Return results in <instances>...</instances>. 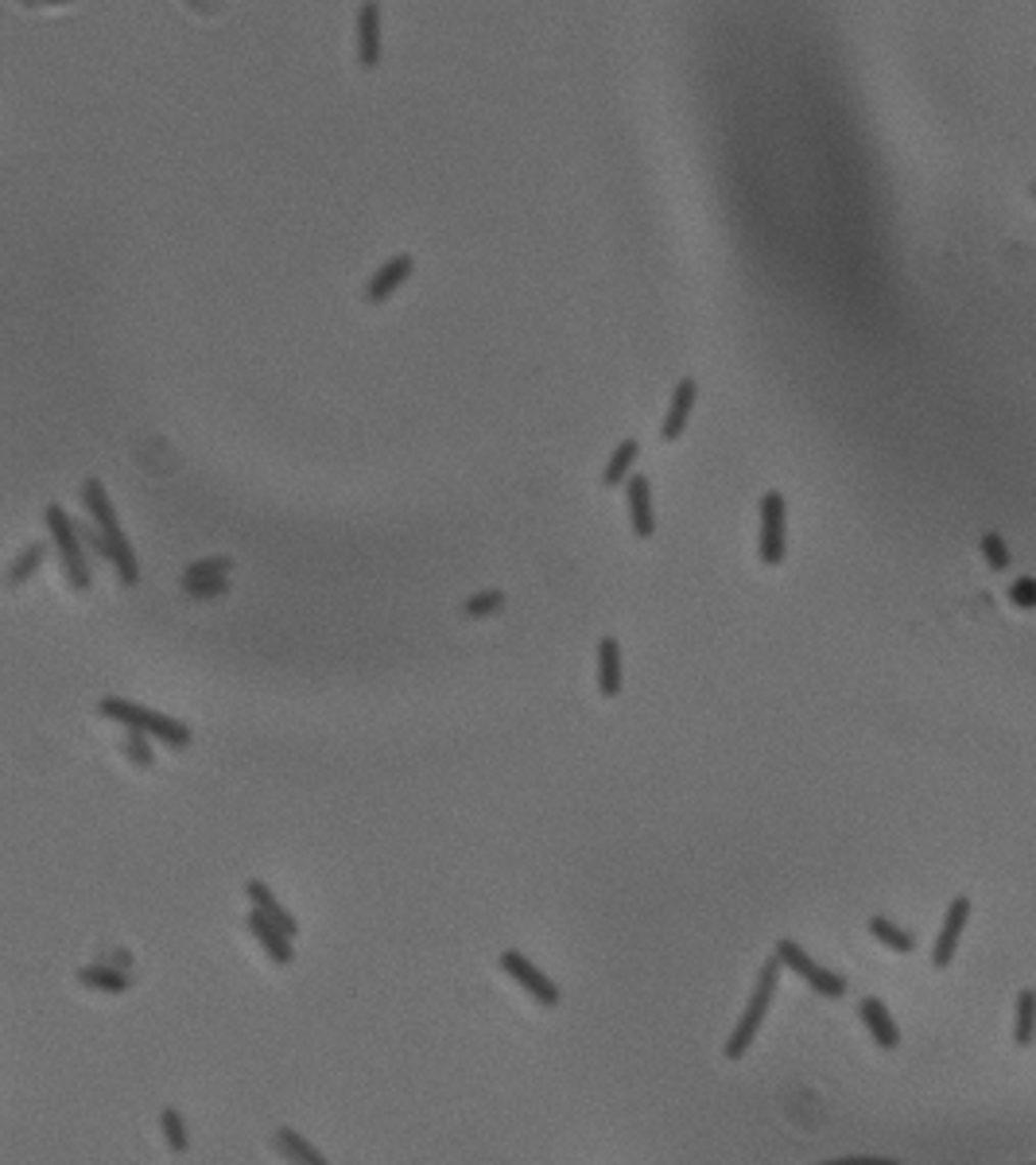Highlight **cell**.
<instances>
[{
	"label": "cell",
	"mask_w": 1036,
	"mask_h": 1165,
	"mask_svg": "<svg viewBox=\"0 0 1036 1165\" xmlns=\"http://www.w3.org/2000/svg\"><path fill=\"white\" fill-rule=\"evenodd\" d=\"M125 757L133 761V765H140V770H148L152 761H156V754H152V746H148V735H137V731H129L125 735Z\"/></svg>",
	"instance_id": "obj_26"
},
{
	"label": "cell",
	"mask_w": 1036,
	"mask_h": 1165,
	"mask_svg": "<svg viewBox=\"0 0 1036 1165\" xmlns=\"http://www.w3.org/2000/svg\"><path fill=\"white\" fill-rule=\"evenodd\" d=\"M230 571H234V556H206V560L191 563L183 579H221Z\"/></svg>",
	"instance_id": "obj_23"
},
{
	"label": "cell",
	"mask_w": 1036,
	"mask_h": 1165,
	"mask_svg": "<svg viewBox=\"0 0 1036 1165\" xmlns=\"http://www.w3.org/2000/svg\"><path fill=\"white\" fill-rule=\"evenodd\" d=\"M870 932L878 936L885 948H893V951H912V948H917V936H912V932H904V929H897V925H893V921H885V917H870Z\"/></svg>",
	"instance_id": "obj_21"
},
{
	"label": "cell",
	"mask_w": 1036,
	"mask_h": 1165,
	"mask_svg": "<svg viewBox=\"0 0 1036 1165\" xmlns=\"http://www.w3.org/2000/svg\"><path fill=\"white\" fill-rule=\"evenodd\" d=\"M598 692L606 699L622 692V649L613 638L598 641Z\"/></svg>",
	"instance_id": "obj_15"
},
{
	"label": "cell",
	"mask_w": 1036,
	"mask_h": 1165,
	"mask_svg": "<svg viewBox=\"0 0 1036 1165\" xmlns=\"http://www.w3.org/2000/svg\"><path fill=\"white\" fill-rule=\"evenodd\" d=\"M501 968H505L525 990H532V994H536V1003H544V1007H555V1003H559V987H555L540 968H532L521 951H505V956H501Z\"/></svg>",
	"instance_id": "obj_7"
},
{
	"label": "cell",
	"mask_w": 1036,
	"mask_h": 1165,
	"mask_svg": "<svg viewBox=\"0 0 1036 1165\" xmlns=\"http://www.w3.org/2000/svg\"><path fill=\"white\" fill-rule=\"evenodd\" d=\"M777 975H781V960L773 956V960L761 968V975H757V987H753V998H749V1007H745L742 1022H738V1029H734V1033H730V1041H726V1057H730V1061H742L745 1048L753 1045V1037H757V1029H761V1022H764V1010H769V1003H773Z\"/></svg>",
	"instance_id": "obj_3"
},
{
	"label": "cell",
	"mask_w": 1036,
	"mask_h": 1165,
	"mask_svg": "<svg viewBox=\"0 0 1036 1165\" xmlns=\"http://www.w3.org/2000/svg\"><path fill=\"white\" fill-rule=\"evenodd\" d=\"M101 715L120 723L125 731L156 735L159 742H167V746H176V750L179 746H191V727H187V723H176V718L159 715V711H152V707H140V703H133V699L105 696L101 699Z\"/></svg>",
	"instance_id": "obj_2"
},
{
	"label": "cell",
	"mask_w": 1036,
	"mask_h": 1165,
	"mask_svg": "<svg viewBox=\"0 0 1036 1165\" xmlns=\"http://www.w3.org/2000/svg\"><path fill=\"white\" fill-rule=\"evenodd\" d=\"M777 960H781L784 968L796 971V975H803L811 987L820 990L823 998H842V994H846V979H839L835 971L820 968V964H816V960H811L796 940H777Z\"/></svg>",
	"instance_id": "obj_5"
},
{
	"label": "cell",
	"mask_w": 1036,
	"mask_h": 1165,
	"mask_svg": "<svg viewBox=\"0 0 1036 1165\" xmlns=\"http://www.w3.org/2000/svg\"><path fill=\"white\" fill-rule=\"evenodd\" d=\"M183 591H187L191 599H198V602L221 599V595L230 591V575H221V579H183Z\"/></svg>",
	"instance_id": "obj_25"
},
{
	"label": "cell",
	"mask_w": 1036,
	"mask_h": 1165,
	"mask_svg": "<svg viewBox=\"0 0 1036 1165\" xmlns=\"http://www.w3.org/2000/svg\"><path fill=\"white\" fill-rule=\"evenodd\" d=\"M43 556H47V548H43V544H28V548H23V552H20V560L12 563V571H8V582L32 579V575L40 571Z\"/></svg>",
	"instance_id": "obj_24"
},
{
	"label": "cell",
	"mask_w": 1036,
	"mask_h": 1165,
	"mask_svg": "<svg viewBox=\"0 0 1036 1165\" xmlns=\"http://www.w3.org/2000/svg\"><path fill=\"white\" fill-rule=\"evenodd\" d=\"M357 58L365 71L381 62V4L373 0L357 8Z\"/></svg>",
	"instance_id": "obj_10"
},
{
	"label": "cell",
	"mask_w": 1036,
	"mask_h": 1165,
	"mask_svg": "<svg viewBox=\"0 0 1036 1165\" xmlns=\"http://www.w3.org/2000/svg\"><path fill=\"white\" fill-rule=\"evenodd\" d=\"M820 1165H900L893 1158H835V1162H820Z\"/></svg>",
	"instance_id": "obj_30"
},
{
	"label": "cell",
	"mask_w": 1036,
	"mask_h": 1165,
	"mask_svg": "<svg viewBox=\"0 0 1036 1165\" xmlns=\"http://www.w3.org/2000/svg\"><path fill=\"white\" fill-rule=\"evenodd\" d=\"M1033 1033H1036V990L1025 987L1021 994H1017V1045H1033Z\"/></svg>",
	"instance_id": "obj_20"
},
{
	"label": "cell",
	"mask_w": 1036,
	"mask_h": 1165,
	"mask_svg": "<svg viewBox=\"0 0 1036 1165\" xmlns=\"http://www.w3.org/2000/svg\"><path fill=\"white\" fill-rule=\"evenodd\" d=\"M784 517H788L784 494L781 490H769V494L761 498V563L764 567L784 563V541H788Z\"/></svg>",
	"instance_id": "obj_6"
},
{
	"label": "cell",
	"mask_w": 1036,
	"mask_h": 1165,
	"mask_svg": "<svg viewBox=\"0 0 1036 1165\" xmlns=\"http://www.w3.org/2000/svg\"><path fill=\"white\" fill-rule=\"evenodd\" d=\"M109 968H120V971H129V968H133V951L117 948V951H113V956H109Z\"/></svg>",
	"instance_id": "obj_31"
},
{
	"label": "cell",
	"mask_w": 1036,
	"mask_h": 1165,
	"mask_svg": "<svg viewBox=\"0 0 1036 1165\" xmlns=\"http://www.w3.org/2000/svg\"><path fill=\"white\" fill-rule=\"evenodd\" d=\"M505 606V591H478V595H470L466 602H462V614H470V618H486V614H497Z\"/></svg>",
	"instance_id": "obj_22"
},
{
	"label": "cell",
	"mask_w": 1036,
	"mask_h": 1165,
	"mask_svg": "<svg viewBox=\"0 0 1036 1165\" xmlns=\"http://www.w3.org/2000/svg\"><path fill=\"white\" fill-rule=\"evenodd\" d=\"M245 890H249V897H253V905L260 913H264V917H268V921H273V925H280V929L288 932V936H295V932H299V921H295L292 913L284 910V905H280V901H276L273 897V890H268V886H264V882H249V886H245Z\"/></svg>",
	"instance_id": "obj_16"
},
{
	"label": "cell",
	"mask_w": 1036,
	"mask_h": 1165,
	"mask_svg": "<svg viewBox=\"0 0 1036 1165\" xmlns=\"http://www.w3.org/2000/svg\"><path fill=\"white\" fill-rule=\"evenodd\" d=\"M967 917H971V897H955V901L947 905L943 929H939L936 948H932V964H936V968H947V964L955 960L958 936H963V925H967Z\"/></svg>",
	"instance_id": "obj_8"
},
{
	"label": "cell",
	"mask_w": 1036,
	"mask_h": 1165,
	"mask_svg": "<svg viewBox=\"0 0 1036 1165\" xmlns=\"http://www.w3.org/2000/svg\"><path fill=\"white\" fill-rule=\"evenodd\" d=\"M82 502H86V513L94 517L105 544H109V563L117 567L120 582H125V587H137L140 560H137V552H133V544H129V537H125V528H120L117 513H113V502H109L105 485H101L98 478H86V482H82Z\"/></svg>",
	"instance_id": "obj_1"
},
{
	"label": "cell",
	"mask_w": 1036,
	"mask_h": 1165,
	"mask_svg": "<svg viewBox=\"0 0 1036 1165\" xmlns=\"http://www.w3.org/2000/svg\"><path fill=\"white\" fill-rule=\"evenodd\" d=\"M79 983L82 987H94V990H109V994H125V990L133 987L129 971L109 968V964H90V968H82Z\"/></svg>",
	"instance_id": "obj_17"
},
{
	"label": "cell",
	"mask_w": 1036,
	"mask_h": 1165,
	"mask_svg": "<svg viewBox=\"0 0 1036 1165\" xmlns=\"http://www.w3.org/2000/svg\"><path fill=\"white\" fill-rule=\"evenodd\" d=\"M159 1126H163V1134H167V1146H171L176 1154H183V1150H187V1126L179 1119V1111H163V1115H159Z\"/></svg>",
	"instance_id": "obj_28"
},
{
	"label": "cell",
	"mask_w": 1036,
	"mask_h": 1165,
	"mask_svg": "<svg viewBox=\"0 0 1036 1165\" xmlns=\"http://www.w3.org/2000/svg\"><path fill=\"white\" fill-rule=\"evenodd\" d=\"M982 556H986V563H990L994 571H1005V567H1009V548H1005V541H1001L997 532H986V537H982Z\"/></svg>",
	"instance_id": "obj_27"
},
{
	"label": "cell",
	"mask_w": 1036,
	"mask_h": 1165,
	"mask_svg": "<svg viewBox=\"0 0 1036 1165\" xmlns=\"http://www.w3.org/2000/svg\"><path fill=\"white\" fill-rule=\"evenodd\" d=\"M276 1150H284L295 1165H327V1158H323L311 1143H303L295 1130H288V1126H280V1130H276Z\"/></svg>",
	"instance_id": "obj_18"
},
{
	"label": "cell",
	"mask_w": 1036,
	"mask_h": 1165,
	"mask_svg": "<svg viewBox=\"0 0 1036 1165\" xmlns=\"http://www.w3.org/2000/svg\"><path fill=\"white\" fill-rule=\"evenodd\" d=\"M695 397H699V385H695V377H684V381L676 385L672 408H668L664 424H660V439H664V444H676V439L684 435L687 420H691V408H695Z\"/></svg>",
	"instance_id": "obj_11"
},
{
	"label": "cell",
	"mask_w": 1036,
	"mask_h": 1165,
	"mask_svg": "<svg viewBox=\"0 0 1036 1165\" xmlns=\"http://www.w3.org/2000/svg\"><path fill=\"white\" fill-rule=\"evenodd\" d=\"M43 521H47L51 544L59 548L62 571H66L70 587H75V591H86V587H90V567H86V552H82L79 524L62 513V505H47V509H43Z\"/></svg>",
	"instance_id": "obj_4"
},
{
	"label": "cell",
	"mask_w": 1036,
	"mask_h": 1165,
	"mask_svg": "<svg viewBox=\"0 0 1036 1165\" xmlns=\"http://www.w3.org/2000/svg\"><path fill=\"white\" fill-rule=\"evenodd\" d=\"M411 269H415V261H411L408 252H396V257H389L381 269H377V276H373L369 284H365V304H381V299H389L392 291L400 288L404 280L411 276Z\"/></svg>",
	"instance_id": "obj_9"
},
{
	"label": "cell",
	"mask_w": 1036,
	"mask_h": 1165,
	"mask_svg": "<svg viewBox=\"0 0 1036 1165\" xmlns=\"http://www.w3.org/2000/svg\"><path fill=\"white\" fill-rule=\"evenodd\" d=\"M629 517H633V532L648 541L652 528H656V517H652V494H648V478L645 474H629Z\"/></svg>",
	"instance_id": "obj_12"
},
{
	"label": "cell",
	"mask_w": 1036,
	"mask_h": 1165,
	"mask_svg": "<svg viewBox=\"0 0 1036 1165\" xmlns=\"http://www.w3.org/2000/svg\"><path fill=\"white\" fill-rule=\"evenodd\" d=\"M858 1014H861V1022L870 1026V1033H874V1041H878L881 1048L900 1045V1033H897V1026H893V1018H889V1010H885L881 998H861Z\"/></svg>",
	"instance_id": "obj_14"
},
{
	"label": "cell",
	"mask_w": 1036,
	"mask_h": 1165,
	"mask_svg": "<svg viewBox=\"0 0 1036 1165\" xmlns=\"http://www.w3.org/2000/svg\"><path fill=\"white\" fill-rule=\"evenodd\" d=\"M637 451H641V444H637V439H622V444H618V451H613V459H609L606 470H602V485L629 482V470H633V463H637Z\"/></svg>",
	"instance_id": "obj_19"
},
{
	"label": "cell",
	"mask_w": 1036,
	"mask_h": 1165,
	"mask_svg": "<svg viewBox=\"0 0 1036 1165\" xmlns=\"http://www.w3.org/2000/svg\"><path fill=\"white\" fill-rule=\"evenodd\" d=\"M1009 602L1021 606V610H1036V579L1033 575H1025V579H1017L1014 587H1009Z\"/></svg>",
	"instance_id": "obj_29"
},
{
	"label": "cell",
	"mask_w": 1036,
	"mask_h": 1165,
	"mask_svg": "<svg viewBox=\"0 0 1036 1165\" xmlns=\"http://www.w3.org/2000/svg\"><path fill=\"white\" fill-rule=\"evenodd\" d=\"M249 929H253V936L264 944V951L273 956L276 964H292V936L280 929V925H273L264 913L253 910L249 913Z\"/></svg>",
	"instance_id": "obj_13"
}]
</instances>
